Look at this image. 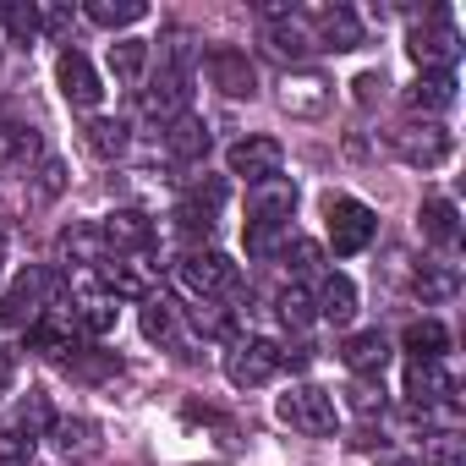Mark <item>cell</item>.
I'll use <instances>...</instances> for the list:
<instances>
[{"label": "cell", "mask_w": 466, "mask_h": 466, "mask_svg": "<svg viewBox=\"0 0 466 466\" xmlns=\"http://www.w3.org/2000/svg\"><path fill=\"white\" fill-rule=\"evenodd\" d=\"M192 56H198V45H192V34H170L165 39V50H159V72H181V77H192Z\"/></svg>", "instance_id": "74e56055"}, {"label": "cell", "mask_w": 466, "mask_h": 466, "mask_svg": "<svg viewBox=\"0 0 466 466\" xmlns=\"http://www.w3.org/2000/svg\"><path fill=\"white\" fill-rule=\"evenodd\" d=\"M286 237H291V225H253V219H248V230H242L248 258H275V253L286 248Z\"/></svg>", "instance_id": "e575fe53"}, {"label": "cell", "mask_w": 466, "mask_h": 466, "mask_svg": "<svg viewBox=\"0 0 466 466\" xmlns=\"http://www.w3.org/2000/svg\"><path fill=\"white\" fill-rule=\"evenodd\" d=\"M187 198H192V203H203L208 214H219V208H225V181H198Z\"/></svg>", "instance_id": "bcb514c9"}, {"label": "cell", "mask_w": 466, "mask_h": 466, "mask_svg": "<svg viewBox=\"0 0 466 466\" xmlns=\"http://www.w3.org/2000/svg\"><path fill=\"white\" fill-rule=\"evenodd\" d=\"M165 154L170 159H181V165H198L203 154H208V121L203 116H176L170 127H165Z\"/></svg>", "instance_id": "d6986e66"}, {"label": "cell", "mask_w": 466, "mask_h": 466, "mask_svg": "<svg viewBox=\"0 0 466 466\" xmlns=\"http://www.w3.org/2000/svg\"><path fill=\"white\" fill-rule=\"evenodd\" d=\"M275 411H280V422H291L297 433H313V439L335 433V422H340L335 395L319 390V384H297V390H286V395L275 400Z\"/></svg>", "instance_id": "7a4b0ae2"}, {"label": "cell", "mask_w": 466, "mask_h": 466, "mask_svg": "<svg viewBox=\"0 0 466 466\" xmlns=\"http://www.w3.org/2000/svg\"><path fill=\"white\" fill-rule=\"evenodd\" d=\"M116 313H121V308H116L110 291H99L94 280L77 286V297H72V324H77L83 335H110V329H116Z\"/></svg>", "instance_id": "9a60e30c"}, {"label": "cell", "mask_w": 466, "mask_h": 466, "mask_svg": "<svg viewBox=\"0 0 466 466\" xmlns=\"http://www.w3.org/2000/svg\"><path fill=\"white\" fill-rule=\"evenodd\" d=\"M50 286H56V280H50V269H23L12 291H0V329L28 324V313L50 297Z\"/></svg>", "instance_id": "8fae6325"}, {"label": "cell", "mask_w": 466, "mask_h": 466, "mask_svg": "<svg viewBox=\"0 0 466 466\" xmlns=\"http://www.w3.org/2000/svg\"><path fill=\"white\" fill-rule=\"evenodd\" d=\"M17 422H23V439H45V433L56 428V411H50L45 390H28V395H23V406H17Z\"/></svg>", "instance_id": "d6a6232c"}, {"label": "cell", "mask_w": 466, "mask_h": 466, "mask_svg": "<svg viewBox=\"0 0 466 466\" xmlns=\"http://www.w3.org/2000/svg\"><path fill=\"white\" fill-rule=\"evenodd\" d=\"M406 400H411L417 411L450 406V400H455V379H450L439 362H411V368H406Z\"/></svg>", "instance_id": "5bb4252c"}, {"label": "cell", "mask_w": 466, "mask_h": 466, "mask_svg": "<svg viewBox=\"0 0 466 466\" xmlns=\"http://www.w3.org/2000/svg\"><path fill=\"white\" fill-rule=\"evenodd\" d=\"M335 105V83L324 77V72H286V83H280V110L286 116H297V121H319L324 110Z\"/></svg>", "instance_id": "52a82bcc"}, {"label": "cell", "mask_w": 466, "mask_h": 466, "mask_svg": "<svg viewBox=\"0 0 466 466\" xmlns=\"http://www.w3.org/2000/svg\"><path fill=\"white\" fill-rule=\"evenodd\" d=\"M143 61H148V45H143V39H116V45H110V72H116V83H137V77H143Z\"/></svg>", "instance_id": "1f68e13d"}, {"label": "cell", "mask_w": 466, "mask_h": 466, "mask_svg": "<svg viewBox=\"0 0 466 466\" xmlns=\"http://www.w3.org/2000/svg\"><path fill=\"white\" fill-rule=\"evenodd\" d=\"M406 56H411L422 72H455V61H461V34L450 28V12H428V23L411 28Z\"/></svg>", "instance_id": "6da1fadb"}, {"label": "cell", "mask_w": 466, "mask_h": 466, "mask_svg": "<svg viewBox=\"0 0 466 466\" xmlns=\"http://www.w3.org/2000/svg\"><path fill=\"white\" fill-rule=\"evenodd\" d=\"M176 329H181L176 302L148 291V297H143V335H148V340H159V346H170V340H176Z\"/></svg>", "instance_id": "f546056e"}, {"label": "cell", "mask_w": 466, "mask_h": 466, "mask_svg": "<svg viewBox=\"0 0 466 466\" xmlns=\"http://www.w3.org/2000/svg\"><path fill=\"white\" fill-rule=\"evenodd\" d=\"M203 66H208V83H214L225 99H253V94H258V72H253L248 50H237V45H214Z\"/></svg>", "instance_id": "ba28073f"}, {"label": "cell", "mask_w": 466, "mask_h": 466, "mask_svg": "<svg viewBox=\"0 0 466 466\" xmlns=\"http://www.w3.org/2000/svg\"><path fill=\"white\" fill-rule=\"evenodd\" d=\"M66 368H72L77 379H105V373H116L121 362H116V351H88V357H77V351H72V357H66Z\"/></svg>", "instance_id": "7bdbcfd3"}, {"label": "cell", "mask_w": 466, "mask_h": 466, "mask_svg": "<svg viewBox=\"0 0 466 466\" xmlns=\"http://www.w3.org/2000/svg\"><path fill=\"white\" fill-rule=\"evenodd\" d=\"M28 455H34V439H23V433H0V466H28Z\"/></svg>", "instance_id": "f6af8a7d"}, {"label": "cell", "mask_w": 466, "mask_h": 466, "mask_svg": "<svg viewBox=\"0 0 466 466\" xmlns=\"http://www.w3.org/2000/svg\"><path fill=\"white\" fill-rule=\"evenodd\" d=\"M313 308H319V319H329V324H351V319H357V286H351L346 275H324Z\"/></svg>", "instance_id": "cb8c5ba5"}, {"label": "cell", "mask_w": 466, "mask_h": 466, "mask_svg": "<svg viewBox=\"0 0 466 466\" xmlns=\"http://www.w3.org/2000/svg\"><path fill=\"white\" fill-rule=\"evenodd\" d=\"M286 368V351L275 346V340H237L225 351V379L237 384V390H258V384H269L275 373Z\"/></svg>", "instance_id": "277c9868"}, {"label": "cell", "mask_w": 466, "mask_h": 466, "mask_svg": "<svg viewBox=\"0 0 466 466\" xmlns=\"http://www.w3.org/2000/svg\"><path fill=\"white\" fill-rule=\"evenodd\" d=\"M83 143H88L99 159H121V154H127V121H116V116H94L88 132H83Z\"/></svg>", "instance_id": "f1b7e54d"}, {"label": "cell", "mask_w": 466, "mask_h": 466, "mask_svg": "<svg viewBox=\"0 0 466 466\" xmlns=\"http://www.w3.org/2000/svg\"><path fill=\"white\" fill-rule=\"evenodd\" d=\"M313 23H319V50H357L362 45V23H357V12H346V6H324V12H313Z\"/></svg>", "instance_id": "ffe728a7"}, {"label": "cell", "mask_w": 466, "mask_h": 466, "mask_svg": "<svg viewBox=\"0 0 466 466\" xmlns=\"http://www.w3.org/2000/svg\"><path fill=\"white\" fill-rule=\"evenodd\" d=\"M34 192H39L45 203H50V198H61V192H66V165L45 154V159H39V170H34Z\"/></svg>", "instance_id": "b9f144b4"}, {"label": "cell", "mask_w": 466, "mask_h": 466, "mask_svg": "<svg viewBox=\"0 0 466 466\" xmlns=\"http://www.w3.org/2000/svg\"><path fill=\"white\" fill-rule=\"evenodd\" d=\"M225 165H230V176H242L248 187H258V181H275V176H280L286 148H280L275 137L253 132V137H237V143L225 148Z\"/></svg>", "instance_id": "8992f818"}, {"label": "cell", "mask_w": 466, "mask_h": 466, "mask_svg": "<svg viewBox=\"0 0 466 466\" xmlns=\"http://www.w3.org/2000/svg\"><path fill=\"white\" fill-rule=\"evenodd\" d=\"M105 286H110V297H148V275L121 258H105Z\"/></svg>", "instance_id": "d590c367"}, {"label": "cell", "mask_w": 466, "mask_h": 466, "mask_svg": "<svg viewBox=\"0 0 466 466\" xmlns=\"http://www.w3.org/2000/svg\"><path fill=\"white\" fill-rule=\"evenodd\" d=\"M0 258H6V242H0Z\"/></svg>", "instance_id": "681fc988"}, {"label": "cell", "mask_w": 466, "mask_h": 466, "mask_svg": "<svg viewBox=\"0 0 466 466\" xmlns=\"http://www.w3.org/2000/svg\"><path fill=\"white\" fill-rule=\"evenodd\" d=\"M406 105L411 110H428V116L433 110H450L455 105V77L450 72H417V83L406 88Z\"/></svg>", "instance_id": "484cf974"}, {"label": "cell", "mask_w": 466, "mask_h": 466, "mask_svg": "<svg viewBox=\"0 0 466 466\" xmlns=\"http://www.w3.org/2000/svg\"><path fill=\"white\" fill-rule=\"evenodd\" d=\"M56 83H61V99H66L72 110H94V105L105 99V83H99V72H94V61H88L83 50H61Z\"/></svg>", "instance_id": "30bf717a"}, {"label": "cell", "mask_w": 466, "mask_h": 466, "mask_svg": "<svg viewBox=\"0 0 466 466\" xmlns=\"http://www.w3.org/2000/svg\"><path fill=\"white\" fill-rule=\"evenodd\" d=\"M83 17L99 23V28H132V23L148 17V6H143V0H88Z\"/></svg>", "instance_id": "83f0119b"}, {"label": "cell", "mask_w": 466, "mask_h": 466, "mask_svg": "<svg viewBox=\"0 0 466 466\" xmlns=\"http://www.w3.org/2000/svg\"><path fill=\"white\" fill-rule=\"evenodd\" d=\"M351 88H357V105H373V99L384 94V72H362Z\"/></svg>", "instance_id": "7dc6e473"}, {"label": "cell", "mask_w": 466, "mask_h": 466, "mask_svg": "<svg viewBox=\"0 0 466 466\" xmlns=\"http://www.w3.org/2000/svg\"><path fill=\"white\" fill-rule=\"evenodd\" d=\"M56 253H61V264H72V269H105V258H110L99 225H72V230H61Z\"/></svg>", "instance_id": "e0dca14e"}, {"label": "cell", "mask_w": 466, "mask_h": 466, "mask_svg": "<svg viewBox=\"0 0 466 466\" xmlns=\"http://www.w3.org/2000/svg\"><path fill=\"white\" fill-rule=\"evenodd\" d=\"M379 237V214L362 198H329V248L340 258H357Z\"/></svg>", "instance_id": "3957f363"}, {"label": "cell", "mask_w": 466, "mask_h": 466, "mask_svg": "<svg viewBox=\"0 0 466 466\" xmlns=\"http://www.w3.org/2000/svg\"><path fill=\"white\" fill-rule=\"evenodd\" d=\"M417 225H422V242H433V248H455L461 242V208L450 198H428Z\"/></svg>", "instance_id": "44dd1931"}, {"label": "cell", "mask_w": 466, "mask_h": 466, "mask_svg": "<svg viewBox=\"0 0 466 466\" xmlns=\"http://www.w3.org/2000/svg\"><path fill=\"white\" fill-rule=\"evenodd\" d=\"M280 258H286L297 275H319V264H324V248H319V242H308V237H286Z\"/></svg>", "instance_id": "f35d334b"}, {"label": "cell", "mask_w": 466, "mask_h": 466, "mask_svg": "<svg viewBox=\"0 0 466 466\" xmlns=\"http://www.w3.org/2000/svg\"><path fill=\"white\" fill-rule=\"evenodd\" d=\"M313 319H319L313 291H308V286H286V291H280V324H286V329H308Z\"/></svg>", "instance_id": "836d02e7"}, {"label": "cell", "mask_w": 466, "mask_h": 466, "mask_svg": "<svg viewBox=\"0 0 466 466\" xmlns=\"http://www.w3.org/2000/svg\"><path fill=\"white\" fill-rule=\"evenodd\" d=\"M176 280H181L198 302H208V297H225L230 286H237V264H230L225 253H214V248H192V253L176 264Z\"/></svg>", "instance_id": "5b68a950"}, {"label": "cell", "mask_w": 466, "mask_h": 466, "mask_svg": "<svg viewBox=\"0 0 466 466\" xmlns=\"http://www.w3.org/2000/svg\"><path fill=\"white\" fill-rule=\"evenodd\" d=\"M12 373H17V351L0 346V384H12Z\"/></svg>", "instance_id": "c3c4849f"}, {"label": "cell", "mask_w": 466, "mask_h": 466, "mask_svg": "<svg viewBox=\"0 0 466 466\" xmlns=\"http://www.w3.org/2000/svg\"><path fill=\"white\" fill-rule=\"evenodd\" d=\"M400 346H406L411 362H439V357L450 351V329H444L439 319H417V324H406Z\"/></svg>", "instance_id": "d4e9b609"}, {"label": "cell", "mask_w": 466, "mask_h": 466, "mask_svg": "<svg viewBox=\"0 0 466 466\" xmlns=\"http://www.w3.org/2000/svg\"><path fill=\"white\" fill-rule=\"evenodd\" d=\"M422 455H428V466H466V439L461 433H433L422 444Z\"/></svg>", "instance_id": "ab89813d"}, {"label": "cell", "mask_w": 466, "mask_h": 466, "mask_svg": "<svg viewBox=\"0 0 466 466\" xmlns=\"http://www.w3.org/2000/svg\"><path fill=\"white\" fill-rule=\"evenodd\" d=\"M264 50H269L275 61H302V56L319 50V39H313V28H308L302 17H275V23L264 28Z\"/></svg>", "instance_id": "ac0fdd59"}, {"label": "cell", "mask_w": 466, "mask_h": 466, "mask_svg": "<svg viewBox=\"0 0 466 466\" xmlns=\"http://www.w3.org/2000/svg\"><path fill=\"white\" fill-rule=\"evenodd\" d=\"M45 439H50L66 461H72V455H94V450H99V428H94V422H83V417H72V422H66V417H56V428H50Z\"/></svg>", "instance_id": "4316f807"}, {"label": "cell", "mask_w": 466, "mask_h": 466, "mask_svg": "<svg viewBox=\"0 0 466 466\" xmlns=\"http://www.w3.org/2000/svg\"><path fill=\"white\" fill-rule=\"evenodd\" d=\"M291 208H297V187L286 176L248 187V219L253 225H291Z\"/></svg>", "instance_id": "4fadbf2b"}, {"label": "cell", "mask_w": 466, "mask_h": 466, "mask_svg": "<svg viewBox=\"0 0 466 466\" xmlns=\"http://www.w3.org/2000/svg\"><path fill=\"white\" fill-rule=\"evenodd\" d=\"M99 237H105L110 253H143V248L154 242V219L137 214V208H116V214L99 225Z\"/></svg>", "instance_id": "2e32d148"}, {"label": "cell", "mask_w": 466, "mask_h": 466, "mask_svg": "<svg viewBox=\"0 0 466 466\" xmlns=\"http://www.w3.org/2000/svg\"><path fill=\"white\" fill-rule=\"evenodd\" d=\"M411 286H417L422 302H450V297L461 291V275H455V264H422Z\"/></svg>", "instance_id": "4dcf8cb0"}, {"label": "cell", "mask_w": 466, "mask_h": 466, "mask_svg": "<svg viewBox=\"0 0 466 466\" xmlns=\"http://www.w3.org/2000/svg\"><path fill=\"white\" fill-rule=\"evenodd\" d=\"M340 362H346L351 373L373 379V373H384V362H390V340H384L379 329H362V335H351V340L340 346Z\"/></svg>", "instance_id": "7402d4cb"}, {"label": "cell", "mask_w": 466, "mask_h": 466, "mask_svg": "<svg viewBox=\"0 0 466 466\" xmlns=\"http://www.w3.org/2000/svg\"><path fill=\"white\" fill-rule=\"evenodd\" d=\"M0 28L12 34V45H28V39L39 34V6H23V0H17V6L0 12Z\"/></svg>", "instance_id": "60d3db41"}, {"label": "cell", "mask_w": 466, "mask_h": 466, "mask_svg": "<svg viewBox=\"0 0 466 466\" xmlns=\"http://www.w3.org/2000/svg\"><path fill=\"white\" fill-rule=\"evenodd\" d=\"M72 335H77V324H72V313H39V319L28 324V346H34V351H45V357H61V351H77V346H72Z\"/></svg>", "instance_id": "603a6c76"}, {"label": "cell", "mask_w": 466, "mask_h": 466, "mask_svg": "<svg viewBox=\"0 0 466 466\" xmlns=\"http://www.w3.org/2000/svg\"><path fill=\"white\" fill-rule=\"evenodd\" d=\"M176 230H181L187 242H208V237H214V214H208L203 203L181 198V208H176Z\"/></svg>", "instance_id": "8d00e7d4"}, {"label": "cell", "mask_w": 466, "mask_h": 466, "mask_svg": "<svg viewBox=\"0 0 466 466\" xmlns=\"http://www.w3.org/2000/svg\"><path fill=\"white\" fill-rule=\"evenodd\" d=\"M390 143H395V154H400L406 165H417V170H433V165H444V159L455 154V137H450L444 127H433V121L400 127V132H390Z\"/></svg>", "instance_id": "9c48e42d"}, {"label": "cell", "mask_w": 466, "mask_h": 466, "mask_svg": "<svg viewBox=\"0 0 466 466\" xmlns=\"http://www.w3.org/2000/svg\"><path fill=\"white\" fill-rule=\"evenodd\" d=\"M346 400H351V411H362V417L384 411V390H379V379H357V384L346 390Z\"/></svg>", "instance_id": "ee69618b"}, {"label": "cell", "mask_w": 466, "mask_h": 466, "mask_svg": "<svg viewBox=\"0 0 466 466\" xmlns=\"http://www.w3.org/2000/svg\"><path fill=\"white\" fill-rule=\"evenodd\" d=\"M192 77H181V72H154V83L143 88V116L148 121H176V116H187V99H192V88H187Z\"/></svg>", "instance_id": "7c38bea8"}]
</instances>
